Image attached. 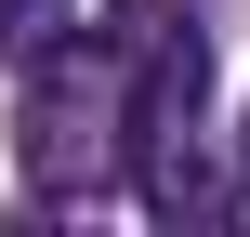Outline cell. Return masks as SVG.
I'll use <instances>...</instances> for the list:
<instances>
[{"label": "cell", "mask_w": 250, "mask_h": 237, "mask_svg": "<svg viewBox=\"0 0 250 237\" xmlns=\"http://www.w3.org/2000/svg\"><path fill=\"white\" fill-rule=\"evenodd\" d=\"M132 92H145V40L92 13V40L26 66V185L40 198H92L132 158Z\"/></svg>", "instance_id": "6da1fadb"}, {"label": "cell", "mask_w": 250, "mask_h": 237, "mask_svg": "<svg viewBox=\"0 0 250 237\" xmlns=\"http://www.w3.org/2000/svg\"><path fill=\"white\" fill-rule=\"evenodd\" d=\"M198 119H211V40L198 26H158L145 40V92H132V185H145V211H224V185H211V158H198Z\"/></svg>", "instance_id": "7a4b0ae2"}, {"label": "cell", "mask_w": 250, "mask_h": 237, "mask_svg": "<svg viewBox=\"0 0 250 237\" xmlns=\"http://www.w3.org/2000/svg\"><path fill=\"white\" fill-rule=\"evenodd\" d=\"M53 26H66V0H0V53H40Z\"/></svg>", "instance_id": "3957f363"}]
</instances>
